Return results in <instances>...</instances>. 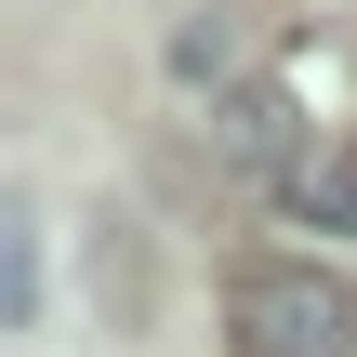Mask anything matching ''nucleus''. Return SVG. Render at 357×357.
<instances>
[{"label":"nucleus","mask_w":357,"mask_h":357,"mask_svg":"<svg viewBox=\"0 0 357 357\" xmlns=\"http://www.w3.org/2000/svg\"><path fill=\"white\" fill-rule=\"evenodd\" d=\"M238 357H357V291L318 265H252L238 278Z\"/></svg>","instance_id":"nucleus-1"},{"label":"nucleus","mask_w":357,"mask_h":357,"mask_svg":"<svg viewBox=\"0 0 357 357\" xmlns=\"http://www.w3.org/2000/svg\"><path fill=\"white\" fill-rule=\"evenodd\" d=\"M212 159H225V172H278V185H291L318 146H305V106H291L278 79H238V93H212Z\"/></svg>","instance_id":"nucleus-2"},{"label":"nucleus","mask_w":357,"mask_h":357,"mask_svg":"<svg viewBox=\"0 0 357 357\" xmlns=\"http://www.w3.org/2000/svg\"><path fill=\"white\" fill-rule=\"evenodd\" d=\"M93 318L119 344L159 331V252H146V212H93Z\"/></svg>","instance_id":"nucleus-3"},{"label":"nucleus","mask_w":357,"mask_h":357,"mask_svg":"<svg viewBox=\"0 0 357 357\" xmlns=\"http://www.w3.org/2000/svg\"><path fill=\"white\" fill-rule=\"evenodd\" d=\"M40 291H53V265H40V199L13 185V199H0V318L40 331Z\"/></svg>","instance_id":"nucleus-4"},{"label":"nucleus","mask_w":357,"mask_h":357,"mask_svg":"<svg viewBox=\"0 0 357 357\" xmlns=\"http://www.w3.org/2000/svg\"><path fill=\"white\" fill-rule=\"evenodd\" d=\"M159 66H172V79H185V93H212V79H225V93H238V13H212V0H199V13H185V26H172V53H159Z\"/></svg>","instance_id":"nucleus-5"},{"label":"nucleus","mask_w":357,"mask_h":357,"mask_svg":"<svg viewBox=\"0 0 357 357\" xmlns=\"http://www.w3.org/2000/svg\"><path fill=\"white\" fill-rule=\"evenodd\" d=\"M278 199H291L305 225H331V238H357V146H318V159H305V172L278 185Z\"/></svg>","instance_id":"nucleus-6"}]
</instances>
